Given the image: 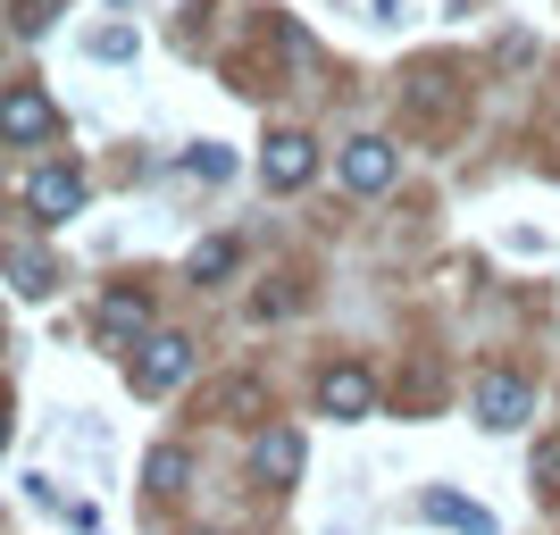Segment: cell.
I'll list each match as a JSON object with an SVG mask.
<instances>
[{"mask_svg": "<svg viewBox=\"0 0 560 535\" xmlns=\"http://www.w3.org/2000/svg\"><path fill=\"white\" fill-rule=\"evenodd\" d=\"M394 167H401L394 142H385V135H360V142H343L335 176H343V193H385V185H394Z\"/></svg>", "mask_w": 560, "mask_h": 535, "instance_id": "1", "label": "cell"}, {"mask_svg": "<svg viewBox=\"0 0 560 535\" xmlns=\"http://www.w3.org/2000/svg\"><path fill=\"white\" fill-rule=\"evenodd\" d=\"M192 376V344L185 335H151L142 344V360H135V394H176Z\"/></svg>", "mask_w": 560, "mask_h": 535, "instance_id": "2", "label": "cell"}, {"mask_svg": "<svg viewBox=\"0 0 560 535\" xmlns=\"http://www.w3.org/2000/svg\"><path fill=\"white\" fill-rule=\"evenodd\" d=\"M50 135H59V109H50V93H34V84L0 93V142H50Z\"/></svg>", "mask_w": 560, "mask_h": 535, "instance_id": "3", "label": "cell"}, {"mask_svg": "<svg viewBox=\"0 0 560 535\" xmlns=\"http://www.w3.org/2000/svg\"><path fill=\"white\" fill-rule=\"evenodd\" d=\"M25 210L43 218V226L75 218L84 210V176H75V167H34V176H25Z\"/></svg>", "mask_w": 560, "mask_h": 535, "instance_id": "4", "label": "cell"}, {"mask_svg": "<svg viewBox=\"0 0 560 535\" xmlns=\"http://www.w3.org/2000/svg\"><path fill=\"white\" fill-rule=\"evenodd\" d=\"M318 410H327V419H369V410H376V376L369 369H351V360H343V369H327V376H318Z\"/></svg>", "mask_w": 560, "mask_h": 535, "instance_id": "5", "label": "cell"}, {"mask_svg": "<svg viewBox=\"0 0 560 535\" xmlns=\"http://www.w3.org/2000/svg\"><path fill=\"white\" fill-rule=\"evenodd\" d=\"M477 419H486L493 435H511V427H527V376H511V369L477 376Z\"/></svg>", "mask_w": 560, "mask_h": 535, "instance_id": "6", "label": "cell"}, {"mask_svg": "<svg viewBox=\"0 0 560 535\" xmlns=\"http://www.w3.org/2000/svg\"><path fill=\"white\" fill-rule=\"evenodd\" d=\"M419 519H435V527H452V535H502V519H493L486 502H468V493H452V486H427Z\"/></svg>", "mask_w": 560, "mask_h": 535, "instance_id": "7", "label": "cell"}, {"mask_svg": "<svg viewBox=\"0 0 560 535\" xmlns=\"http://www.w3.org/2000/svg\"><path fill=\"white\" fill-rule=\"evenodd\" d=\"M302 435H293V427H268V435L252 443V477L259 486H293V477H302Z\"/></svg>", "mask_w": 560, "mask_h": 535, "instance_id": "8", "label": "cell"}, {"mask_svg": "<svg viewBox=\"0 0 560 535\" xmlns=\"http://www.w3.org/2000/svg\"><path fill=\"white\" fill-rule=\"evenodd\" d=\"M310 167H318V151H310V135H268V151H259V176L277 193L310 185Z\"/></svg>", "mask_w": 560, "mask_h": 535, "instance_id": "9", "label": "cell"}, {"mask_svg": "<svg viewBox=\"0 0 560 535\" xmlns=\"http://www.w3.org/2000/svg\"><path fill=\"white\" fill-rule=\"evenodd\" d=\"M0 268H9V277H18V293H34V302H43L50 284H59V268H50L34 243H9V252H0Z\"/></svg>", "mask_w": 560, "mask_h": 535, "instance_id": "10", "label": "cell"}, {"mask_svg": "<svg viewBox=\"0 0 560 535\" xmlns=\"http://www.w3.org/2000/svg\"><path fill=\"white\" fill-rule=\"evenodd\" d=\"M151 326V293H109L101 302V335H142Z\"/></svg>", "mask_w": 560, "mask_h": 535, "instance_id": "11", "label": "cell"}, {"mask_svg": "<svg viewBox=\"0 0 560 535\" xmlns=\"http://www.w3.org/2000/svg\"><path fill=\"white\" fill-rule=\"evenodd\" d=\"M185 477H192V461L176 452V443H160V452L142 461V486H151V493H185Z\"/></svg>", "mask_w": 560, "mask_h": 535, "instance_id": "12", "label": "cell"}, {"mask_svg": "<svg viewBox=\"0 0 560 535\" xmlns=\"http://www.w3.org/2000/svg\"><path fill=\"white\" fill-rule=\"evenodd\" d=\"M185 268H192V284H218V277H226V268H234V243H226V234H218V243H201V252H192Z\"/></svg>", "mask_w": 560, "mask_h": 535, "instance_id": "13", "label": "cell"}, {"mask_svg": "<svg viewBox=\"0 0 560 535\" xmlns=\"http://www.w3.org/2000/svg\"><path fill=\"white\" fill-rule=\"evenodd\" d=\"M218 410H234V419H259V410H268V394H259L252 376H234V385H218Z\"/></svg>", "mask_w": 560, "mask_h": 535, "instance_id": "14", "label": "cell"}, {"mask_svg": "<svg viewBox=\"0 0 560 535\" xmlns=\"http://www.w3.org/2000/svg\"><path fill=\"white\" fill-rule=\"evenodd\" d=\"M192 176H201V185H226V176H234V151H218V142H201V151H192Z\"/></svg>", "mask_w": 560, "mask_h": 535, "instance_id": "15", "label": "cell"}, {"mask_svg": "<svg viewBox=\"0 0 560 535\" xmlns=\"http://www.w3.org/2000/svg\"><path fill=\"white\" fill-rule=\"evenodd\" d=\"M93 59H135V25H101V34H93Z\"/></svg>", "mask_w": 560, "mask_h": 535, "instance_id": "16", "label": "cell"}, {"mask_svg": "<svg viewBox=\"0 0 560 535\" xmlns=\"http://www.w3.org/2000/svg\"><path fill=\"white\" fill-rule=\"evenodd\" d=\"M50 18H59V0H25V9H18V34H43Z\"/></svg>", "mask_w": 560, "mask_h": 535, "instance_id": "17", "label": "cell"}, {"mask_svg": "<svg viewBox=\"0 0 560 535\" xmlns=\"http://www.w3.org/2000/svg\"><path fill=\"white\" fill-rule=\"evenodd\" d=\"M0 452H9V410H0Z\"/></svg>", "mask_w": 560, "mask_h": 535, "instance_id": "18", "label": "cell"}]
</instances>
